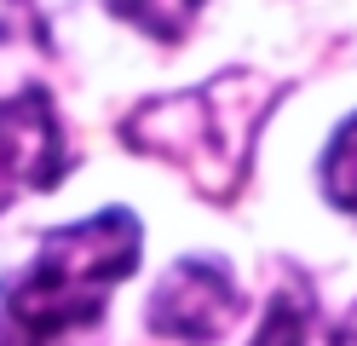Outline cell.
<instances>
[{
  "mask_svg": "<svg viewBox=\"0 0 357 346\" xmlns=\"http://www.w3.org/2000/svg\"><path fill=\"white\" fill-rule=\"evenodd\" d=\"M144 225L127 208L52 231L40 254L0 289V346H93L109 289L132 277Z\"/></svg>",
  "mask_w": 357,
  "mask_h": 346,
  "instance_id": "6da1fadb",
  "label": "cell"
},
{
  "mask_svg": "<svg viewBox=\"0 0 357 346\" xmlns=\"http://www.w3.org/2000/svg\"><path fill=\"white\" fill-rule=\"evenodd\" d=\"M282 92L288 87L277 75L231 64L190 92H167V99L139 104L121 122V138L132 150L162 156L178 173H190V185L208 202H236L242 179H248V161H254V145H259V127L277 110Z\"/></svg>",
  "mask_w": 357,
  "mask_h": 346,
  "instance_id": "7a4b0ae2",
  "label": "cell"
},
{
  "mask_svg": "<svg viewBox=\"0 0 357 346\" xmlns=\"http://www.w3.org/2000/svg\"><path fill=\"white\" fill-rule=\"evenodd\" d=\"M236 317H242V294H236L231 266L190 254V260H173L155 277L144 329L162 340H178V346H213L236 329Z\"/></svg>",
  "mask_w": 357,
  "mask_h": 346,
  "instance_id": "3957f363",
  "label": "cell"
},
{
  "mask_svg": "<svg viewBox=\"0 0 357 346\" xmlns=\"http://www.w3.org/2000/svg\"><path fill=\"white\" fill-rule=\"evenodd\" d=\"M63 179V127L40 87L0 104V214Z\"/></svg>",
  "mask_w": 357,
  "mask_h": 346,
  "instance_id": "277c9868",
  "label": "cell"
},
{
  "mask_svg": "<svg viewBox=\"0 0 357 346\" xmlns=\"http://www.w3.org/2000/svg\"><path fill=\"white\" fill-rule=\"evenodd\" d=\"M254 346H328L323 335V312H317V300H311V289L300 283H288L271 294V306H265V323H259V335Z\"/></svg>",
  "mask_w": 357,
  "mask_h": 346,
  "instance_id": "5b68a950",
  "label": "cell"
},
{
  "mask_svg": "<svg viewBox=\"0 0 357 346\" xmlns=\"http://www.w3.org/2000/svg\"><path fill=\"white\" fill-rule=\"evenodd\" d=\"M104 6L121 23H132V29L155 35V41H178V35H190L196 12H202L208 0H104Z\"/></svg>",
  "mask_w": 357,
  "mask_h": 346,
  "instance_id": "8992f818",
  "label": "cell"
},
{
  "mask_svg": "<svg viewBox=\"0 0 357 346\" xmlns=\"http://www.w3.org/2000/svg\"><path fill=\"white\" fill-rule=\"evenodd\" d=\"M323 191L334 208H346V214L357 219V115L328 138L323 150Z\"/></svg>",
  "mask_w": 357,
  "mask_h": 346,
  "instance_id": "52a82bcc",
  "label": "cell"
},
{
  "mask_svg": "<svg viewBox=\"0 0 357 346\" xmlns=\"http://www.w3.org/2000/svg\"><path fill=\"white\" fill-rule=\"evenodd\" d=\"M334 346H357V306L346 312V323H340V335H334Z\"/></svg>",
  "mask_w": 357,
  "mask_h": 346,
  "instance_id": "ba28073f",
  "label": "cell"
}]
</instances>
